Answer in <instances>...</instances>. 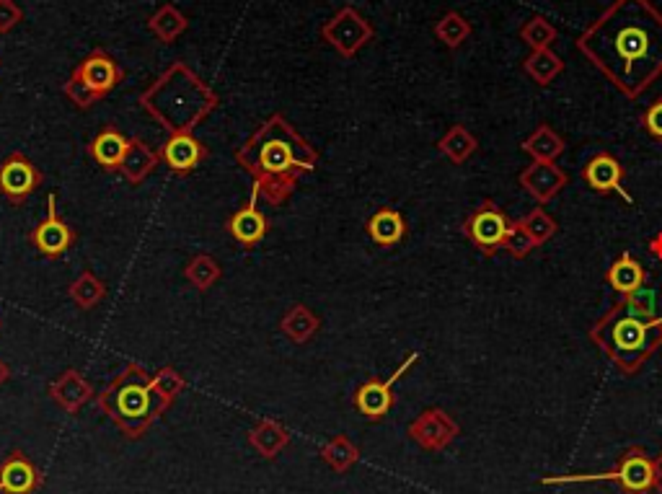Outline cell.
<instances>
[{
	"mask_svg": "<svg viewBox=\"0 0 662 494\" xmlns=\"http://www.w3.org/2000/svg\"><path fill=\"white\" fill-rule=\"evenodd\" d=\"M575 47L616 91L639 99L662 78V11L652 0H613Z\"/></svg>",
	"mask_w": 662,
	"mask_h": 494,
	"instance_id": "1",
	"label": "cell"
},
{
	"mask_svg": "<svg viewBox=\"0 0 662 494\" xmlns=\"http://www.w3.org/2000/svg\"><path fill=\"white\" fill-rule=\"evenodd\" d=\"M236 163L254 179L269 205L280 207L290 200L300 176L319 166V151L288 122L285 114H272L251 132L233 153Z\"/></svg>",
	"mask_w": 662,
	"mask_h": 494,
	"instance_id": "2",
	"label": "cell"
},
{
	"mask_svg": "<svg viewBox=\"0 0 662 494\" xmlns=\"http://www.w3.org/2000/svg\"><path fill=\"white\" fill-rule=\"evenodd\" d=\"M590 339L624 376H637L662 347V316L637 295L621 298L590 326Z\"/></svg>",
	"mask_w": 662,
	"mask_h": 494,
	"instance_id": "3",
	"label": "cell"
},
{
	"mask_svg": "<svg viewBox=\"0 0 662 494\" xmlns=\"http://www.w3.org/2000/svg\"><path fill=\"white\" fill-rule=\"evenodd\" d=\"M220 96L187 63L176 60L140 94V107L169 135L192 132L218 109Z\"/></svg>",
	"mask_w": 662,
	"mask_h": 494,
	"instance_id": "4",
	"label": "cell"
},
{
	"mask_svg": "<svg viewBox=\"0 0 662 494\" xmlns=\"http://www.w3.org/2000/svg\"><path fill=\"white\" fill-rule=\"evenodd\" d=\"M96 404L122 427L127 438H140L150 422L166 409L150 386V373L138 363H130L114 381H109L96 396Z\"/></svg>",
	"mask_w": 662,
	"mask_h": 494,
	"instance_id": "5",
	"label": "cell"
},
{
	"mask_svg": "<svg viewBox=\"0 0 662 494\" xmlns=\"http://www.w3.org/2000/svg\"><path fill=\"white\" fill-rule=\"evenodd\" d=\"M611 482L624 494H650L655 489V458L642 445H631L619 456L616 466L603 474H572V476H544L541 484H590Z\"/></svg>",
	"mask_w": 662,
	"mask_h": 494,
	"instance_id": "6",
	"label": "cell"
},
{
	"mask_svg": "<svg viewBox=\"0 0 662 494\" xmlns=\"http://www.w3.org/2000/svg\"><path fill=\"white\" fill-rule=\"evenodd\" d=\"M513 226L515 220L507 218L505 210L497 202L484 200L469 218L463 220V236L469 238L479 254L494 257L497 251L505 249L507 236H510Z\"/></svg>",
	"mask_w": 662,
	"mask_h": 494,
	"instance_id": "7",
	"label": "cell"
},
{
	"mask_svg": "<svg viewBox=\"0 0 662 494\" xmlns=\"http://www.w3.org/2000/svg\"><path fill=\"white\" fill-rule=\"evenodd\" d=\"M321 37H324V42H329V47H334L339 55L350 60V57H355L357 52L363 50L365 44L373 42L375 29L357 8L344 6L321 26Z\"/></svg>",
	"mask_w": 662,
	"mask_h": 494,
	"instance_id": "8",
	"label": "cell"
},
{
	"mask_svg": "<svg viewBox=\"0 0 662 494\" xmlns=\"http://www.w3.org/2000/svg\"><path fill=\"white\" fill-rule=\"evenodd\" d=\"M417 360H419V355L417 352H412V355L406 357L404 363H401L399 368H396L394 373L386 378V381H381V378H370V381H365L363 386L357 388V394H355L357 412L363 414L365 419H370V422H378V419L386 417L396 401L394 399L396 381H401V378L409 373V368H412Z\"/></svg>",
	"mask_w": 662,
	"mask_h": 494,
	"instance_id": "9",
	"label": "cell"
},
{
	"mask_svg": "<svg viewBox=\"0 0 662 494\" xmlns=\"http://www.w3.org/2000/svg\"><path fill=\"white\" fill-rule=\"evenodd\" d=\"M75 231L60 218L57 213V194H47V215L44 220H39L37 228L29 233V241L34 244V249L47 259H60L70 246L75 244Z\"/></svg>",
	"mask_w": 662,
	"mask_h": 494,
	"instance_id": "10",
	"label": "cell"
},
{
	"mask_svg": "<svg viewBox=\"0 0 662 494\" xmlns=\"http://www.w3.org/2000/svg\"><path fill=\"white\" fill-rule=\"evenodd\" d=\"M42 184V171L24 153H11L0 163V194L11 205H24Z\"/></svg>",
	"mask_w": 662,
	"mask_h": 494,
	"instance_id": "11",
	"label": "cell"
},
{
	"mask_svg": "<svg viewBox=\"0 0 662 494\" xmlns=\"http://www.w3.org/2000/svg\"><path fill=\"white\" fill-rule=\"evenodd\" d=\"M461 435V427L445 409H425L409 425V438L425 451H445Z\"/></svg>",
	"mask_w": 662,
	"mask_h": 494,
	"instance_id": "12",
	"label": "cell"
},
{
	"mask_svg": "<svg viewBox=\"0 0 662 494\" xmlns=\"http://www.w3.org/2000/svg\"><path fill=\"white\" fill-rule=\"evenodd\" d=\"M518 182L538 205H546L567 187L569 176L556 161H533L520 171Z\"/></svg>",
	"mask_w": 662,
	"mask_h": 494,
	"instance_id": "13",
	"label": "cell"
},
{
	"mask_svg": "<svg viewBox=\"0 0 662 494\" xmlns=\"http://www.w3.org/2000/svg\"><path fill=\"white\" fill-rule=\"evenodd\" d=\"M259 189L251 187V194H249V202H246L241 210H236V213L228 218V233H231V238L236 241L238 246H244V249H254L257 244H262L264 236L269 233V220L267 215L262 213L257 207L259 202Z\"/></svg>",
	"mask_w": 662,
	"mask_h": 494,
	"instance_id": "14",
	"label": "cell"
},
{
	"mask_svg": "<svg viewBox=\"0 0 662 494\" xmlns=\"http://www.w3.org/2000/svg\"><path fill=\"white\" fill-rule=\"evenodd\" d=\"M207 153H210L207 145L200 138H194L192 132H176V135H169V140L161 145L158 156L176 176H187L205 161Z\"/></svg>",
	"mask_w": 662,
	"mask_h": 494,
	"instance_id": "15",
	"label": "cell"
},
{
	"mask_svg": "<svg viewBox=\"0 0 662 494\" xmlns=\"http://www.w3.org/2000/svg\"><path fill=\"white\" fill-rule=\"evenodd\" d=\"M73 73L101 96L114 91L122 83V78H125L122 68L114 63V57L104 50H94L88 57H83L81 63L75 65Z\"/></svg>",
	"mask_w": 662,
	"mask_h": 494,
	"instance_id": "16",
	"label": "cell"
},
{
	"mask_svg": "<svg viewBox=\"0 0 662 494\" xmlns=\"http://www.w3.org/2000/svg\"><path fill=\"white\" fill-rule=\"evenodd\" d=\"M624 166H621L611 153H595L588 163H585V169H582V179L588 184L593 192L598 194H621L626 202H631L629 194L624 192Z\"/></svg>",
	"mask_w": 662,
	"mask_h": 494,
	"instance_id": "17",
	"label": "cell"
},
{
	"mask_svg": "<svg viewBox=\"0 0 662 494\" xmlns=\"http://www.w3.org/2000/svg\"><path fill=\"white\" fill-rule=\"evenodd\" d=\"M42 484L37 466L21 451H13L0 463V492L3 494H34Z\"/></svg>",
	"mask_w": 662,
	"mask_h": 494,
	"instance_id": "18",
	"label": "cell"
},
{
	"mask_svg": "<svg viewBox=\"0 0 662 494\" xmlns=\"http://www.w3.org/2000/svg\"><path fill=\"white\" fill-rule=\"evenodd\" d=\"M50 396L65 409V412L75 414L86 401L94 399V388L88 386V381L78 373V370L68 368L50 383Z\"/></svg>",
	"mask_w": 662,
	"mask_h": 494,
	"instance_id": "19",
	"label": "cell"
},
{
	"mask_svg": "<svg viewBox=\"0 0 662 494\" xmlns=\"http://www.w3.org/2000/svg\"><path fill=\"white\" fill-rule=\"evenodd\" d=\"M127 145H130V138H125L117 127H104L88 145V156L94 158L96 166L112 174V171H119V166H122Z\"/></svg>",
	"mask_w": 662,
	"mask_h": 494,
	"instance_id": "20",
	"label": "cell"
},
{
	"mask_svg": "<svg viewBox=\"0 0 662 494\" xmlns=\"http://www.w3.org/2000/svg\"><path fill=\"white\" fill-rule=\"evenodd\" d=\"M158 161V151H153L143 138H130V145H127V153L122 158V166H119V174L125 176L130 184H143L153 171H156Z\"/></svg>",
	"mask_w": 662,
	"mask_h": 494,
	"instance_id": "21",
	"label": "cell"
},
{
	"mask_svg": "<svg viewBox=\"0 0 662 494\" xmlns=\"http://www.w3.org/2000/svg\"><path fill=\"white\" fill-rule=\"evenodd\" d=\"M606 280L608 285H611V290H616L621 298H634V295L644 288L647 272H644V267L637 259L631 257L629 251H624V254L608 267Z\"/></svg>",
	"mask_w": 662,
	"mask_h": 494,
	"instance_id": "22",
	"label": "cell"
},
{
	"mask_svg": "<svg viewBox=\"0 0 662 494\" xmlns=\"http://www.w3.org/2000/svg\"><path fill=\"white\" fill-rule=\"evenodd\" d=\"M365 231L373 238V244L388 249V246H396L404 241L406 220L394 207H381V210H375V213L370 215Z\"/></svg>",
	"mask_w": 662,
	"mask_h": 494,
	"instance_id": "23",
	"label": "cell"
},
{
	"mask_svg": "<svg viewBox=\"0 0 662 494\" xmlns=\"http://www.w3.org/2000/svg\"><path fill=\"white\" fill-rule=\"evenodd\" d=\"M321 329V319L303 303H295L293 308H288V313L280 319V332L295 344H306L316 337V332Z\"/></svg>",
	"mask_w": 662,
	"mask_h": 494,
	"instance_id": "24",
	"label": "cell"
},
{
	"mask_svg": "<svg viewBox=\"0 0 662 494\" xmlns=\"http://www.w3.org/2000/svg\"><path fill=\"white\" fill-rule=\"evenodd\" d=\"M150 34L163 44H174L189 29V19L174 3H163L148 19Z\"/></svg>",
	"mask_w": 662,
	"mask_h": 494,
	"instance_id": "25",
	"label": "cell"
},
{
	"mask_svg": "<svg viewBox=\"0 0 662 494\" xmlns=\"http://www.w3.org/2000/svg\"><path fill=\"white\" fill-rule=\"evenodd\" d=\"M438 151L448 158L450 163L463 166L476 151H479V140L466 125H450L448 132L438 140Z\"/></svg>",
	"mask_w": 662,
	"mask_h": 494,
	"instance_id": "26",
	"label": "cell"
},
{
	"mask_svg": "<svg viewBox=\"0 0 662 494\" xmlns=\"http://www.w3.org/2000/svg\"><path fill=\"white\" fill-rule=\"evenodd\" d=\"M567 143L559 132L551 125H538L536 130L523 140V151L533 158V161H556L562 156Z\"/></svg>",
	"mask_w": 662,
	"mask_h": 494,
	"instance_id": "27",
	"label": "cell"
},
{
	"mask_svg": "<svg viewBox=\"0 0 662 494\" xmlns=\"http://www.w3.org/2000/svg\"><path fill=\"white\" fill-rule=\"evenodd\" d=\"M523 70L538 86H551L564 73V60L554 50H531L523 60Z\"/></svg>",
	"mask_w": 662,
	"mask_h": 494,
	"instance_id": "28",
	"label": "cell"
},
{
	"mask_svg": "<svg viewBox=\"0 0 662 494\" xmlns=\"http://www.w3.org/2000/svg\"><path fill=\"white\" fill-rule=\"evenodd\" d=\"M68 293L70 301L81 308V311H91V308H96L107 298V285H104L101 277H96L91 269H83L81 275L70 282Z\"/></svg>",
	"mask_w": 662,
	"mask_h": 494,
	"instance_id": "29",
	"label": "cell"
},
{
	"mask_svg": "<svg viewBox=\"0 0 662 494\" xmlns=\"http://www.w3.org/2000/svg\"><path fill=\"white\" fill-rule=\"evenodd\" d=\"M249 440L264 458H275L277 453H280L282 448L290 443V435L285 427L277 425V422H272V419H262V422L251 430Z\"/></svg>",
	"mask_w": 662,
	"mask_h": 494,
	"instance_id": "30",
	"label": "cell"
},
{
	"mask_svg": "<svg viewBox=\"0 0 662 494\" xmlns=\"http://www.w3.org/2000/svg\"><path fill=\"white\" fill-rule=\"evenodd\" d=\"M184 277L192 288H197L200 293H207V290L213 288L215 282L223 277V269L220 264L215 262L210 254H197V257L189 259V264L184 267Z\"/></svg>",
	"mask_w": 662,
	"mask_h": 494,
	"instance_id": "31",
	"label": "cell"
},
{
	"mask_svg": "<svg viewBox=\"0 0 662 494\" xmlns=\"http://www.w3.org/2000/svg\"><path fill=\"white\" fill-rule=\"evenodd\" d=\"M435 37H438L448 50H458V47L471 37V24L466 21V16H461L458 11H448L445 16H440V21L435 24Z\"/></svg>",
	"mask_w": 662,
	"mask_h": 494,
	"instance_id": "32",
	"label": "cell"
},
{
	"mask_svg": "<svg viewBox=\"0 0 662 494\" xmlns=\"http://www.w3.org/2000/svg\"><path fill=\"white\" fill-rule=\"evenodd\" d=\"M520 39L531 50H551L556 39H559V29L546 16H533L520 26Z\"/></svg>",
	"mask_w": 662,
	"mask_h": 494,
	"instance_id": "33",
	"label": "cell"
},
{
	"mask_svg": "<svg viewBox=\"0 0 662 494\" xmlns=\"http://www.w3.org/2000/svg\"><path fill=\"white\" fill-rule=\"evenodd\" d=\"M150 386H153V391H156L158 399L169 407L171 401L182 394L184 388H187V381H184V376L179 373V370L171 368V365H166V368L156 370V376H150Z\"/></svg>",
	"mask_w": 662,
	"mask_h": 494,
	"instance_id": "34",
	"label": "cell"
},
{
	"mask_svg": "<svg viewBox=\"0 0 662 494\" xmlns=\"http://www.w3.org/2000/svg\"><path fill=\"white\" fill-rule=\"evenodd\" d=\"M518 223L525 228V233L536 241V246H544L546 241L554 238V233L559 231V228H556V220L546 213L544 207H533L531 213L520 218Z\"/></svg>",
	"mask_w": 662,
	"mask_h": 494,
	"instance_id": "35",
	"label": "cell"
},
{
	"mask_svg": "<svg viewBox=\"0 0 662 494\" xmlns=\"http://www.w3.org/2000/svg\"><path fill=\"white\" fill-rule=\"evenodd\" d=\"M321 456H324V461L329 463L334 471H347L357 463L360 451H357L355 445H352V440H347L344 435H339V438H334L329 445H326L324 451H321Z\"/></svg>",
	"mask_w": 662,
	"mask_h": 494,
	"instance_id": "36",
	"label": "cell"
},
{
	"mask_svg": "<svg viewBox=\"0 0 662 494\" xmlns=\"http://www.w3.org/2000/svg\"><path fill=\"white\" fill-rule=\"evenodd\" d=\"M63 94H65V99H68L75 109H81V112L96 107V104L104 99V96L96 94L94 88L88 86V83H83L81 78L75 76V73L63 83Z\"/></svg>",
	"mask_w": 662,
	"mask_h": 494,
	"instance_id": "37",
	"label": "cell"
},
{
	"mask_svg": "<svg viewBox=\"0 0 662 494\" xmlns=\"http://www.w3.org/2000/svg\"><path fill=\"white\" fill-rule=\"evenodd\" d=\"M505 249L510 251V257L513 259H525L533 249H536V241L525 233V228L520 226V223H515L513 231H510V236H507Z\"/></svg>",
	"mask_w": 662,
	"mask_h": 494,
	"instance_id": "38",
	"label": "cell"
},
{
	"mask_svg": "<svg viewBox=\"0 0 662 494\" xmlns=\"http://www.w3.org/2000/svg\"><path fill=\"white\" fill-rule=\"evenodd\" d=\"M639 125H642V130L647 132L650 138L662 143V96L644 107L642 117H639Z\"/></svg>",
	"mask_w": 662,
	"mask_h": 494,
	"instance_id": "39",
	"label": "cell"
},
{
	"mask_svg": "<svg viewBox=\"0 0 662 494\" xmlns=\"http://www.w3.org/2000/svg\"><path fill=\"white\" fill-rule=\"evenodd\" d=\"M24 21V11L16 0H0V34L13 32Z\"/></svg>",
	"mask_w": 662,
	"mask_h": 494,
	"instance_id": "40",
	"label": "cell"
},
{
	"mask_svg": "<svg viewBox=\"0 0 662 494\" xmlns=\"http://www.w3.org/2000/svg\"><path fill=\"white\" fill-rule=\"evenodd\" d=\"M647 249H650L652 257L660 259V262H662V231L655 233V236L650 238V244H647Z\"/></svg>",
	"mask_w": 662,
	"mask_h": 494,
	"instance_id": "41",
	"label": "cell"
},
{
	"mask_svg": "<svg viewBox=\"0 0 662 494\" xmlns=\"http://www.w3.org/2000/svg\"><path fill=\"white\" fill-rule=\"evenodd\" d=\"M655 489L662 494V453L655 456Z\"/></svg>",
	"mask_w": 662,
	"mask_h": 494,
	"instance_id": "42",
	"label": "cell"
},
{
	"mask_svg": "<svg viewBox=\"0 0 662 494\" xmlns=\"http://www.w3.org/2000/svg\"><path fill=\"white\" fill-rule=\"evenodd\" d=\"M8 378H11V368H8V365L3 363V360H0V386H3V383H6Z\"/></svg>",
	"mask_w": 662,
	"mask_h": 494,
	"instance_id": "43",
	"label": "cell"
},
{
	"mask_svg": "<svg viewBox=\"0 0 662 494\" xmlns=\"http://www.w3.org/2000/svg\"><path fill=\"white\" fill-rule=\"evenodd\" d=\"M0 65H3V60H0Z\"/></svg>",
	"mask_w": 662,
	"mask_h": 494,
	"instance_id": "44",
	"label": "cell"
}]
</instances>
